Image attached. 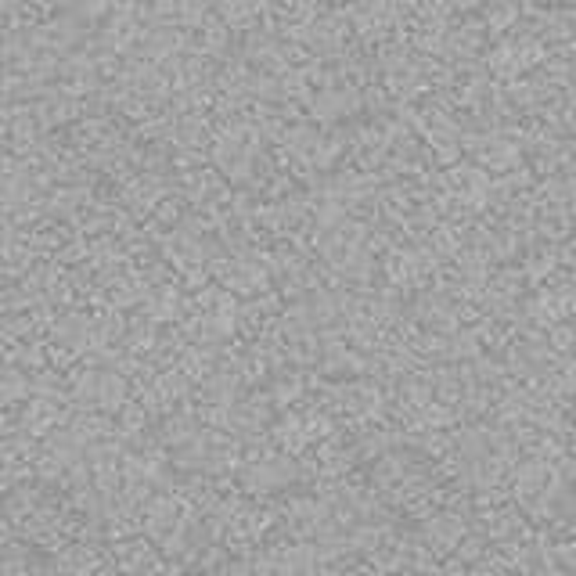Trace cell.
Masks as SVG:
<instances>
[]
</instances>
